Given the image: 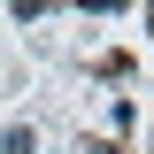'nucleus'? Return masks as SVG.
<instances>
[{
  "mask_svg": "<svg viewBox=\"0 0 154 154\" xmlns=\"http://www.w3.org/2000/svg\"><path fill=\"white\" fill-rule=\"evenodd\" d=\"M0 154H31V123H8L0 131Z\"/></svg>",
  "mask_w": 154,
  "mask_h": 154,
  "instance_id": "obj_1",
  "label": "nucleus"
},
{
  "mask_svg": "<svg viewBox=\"0 0 154 154\" xmlns=\"http://www.w3.org/2000/svg\"><path fill=\"white\" fill-rule=\"evenodd\" d=\"M100 154H116V146H100Z\"/></svg>",
  "mask_w": 154,
  "mask_h": 154,
  "instance_id": "obj_2",
  "label": "nucleus"
}]
</instances>
